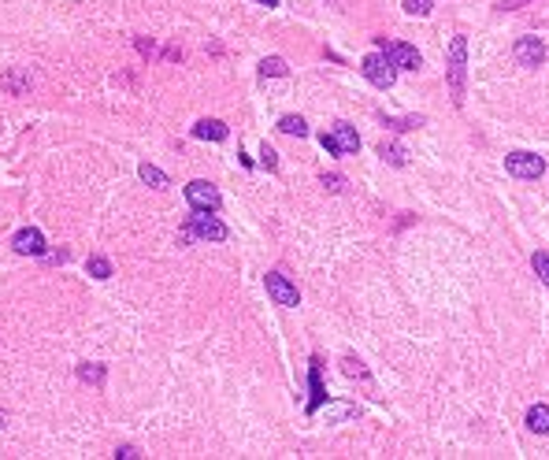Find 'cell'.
Returning a JSON list of instances; mask_svg holds the SVG:
<instances>
[{
  "instance_id": "obj_1",
  "label": "cell",
  "mask_w": 549,
  "mask_h": 460,
  "mask_svg": "<svg viewBox=\"0 0 549 460\" xmlns=\"http://www.w3.org/2000/svg\"><path fill=\"white\" fill-rule=\"evenodd\" d=\"M227 223L216 219V212H193L186 219V226L179 230V241L189 245V241H227Z\"/></svg>"
},
{
  "instance_id": "obj_2",
  "label": "cell",
  "mask_w": 549,
  "mask_h": 460,
  "mask_svg": "<svg viewBox=\"0 0 549 460\" xmlns=\"http://www.w3.org/2000/svg\"><path fill=\"white\" fill-rule=\"evenodd\" d=\"M445 78H449V97H453V104L460 108L464 104V82H467V38L464 34H457L453 45H449Z\"/></svg>"
},
{
  "instance_id": "obj_3",
  "label": "cell",
  "mask_w": 549,
  "mask_h": 460,
  "mask_svg": "<svg viewBox=\"0 0 549 460\" xmlns=\"http://www.w3.org/2000/svg\"><path fill=\"white\" fill-rule=\"evenodd\" d=\"M375 45H379V53L394 63L397 71H419L423 67V56L416 53V45H409V41H386V38H375Z\"/></svg>"
},
{
  "instance_id": "obj_4",
  "label": "cell",
  "mask_w": 549,
  "mask_h": 460,
  "mask_svg": "<svg viewBox=\"0 0 549 460\" xmlns=\"http://www.w3.org/2000/svg\"><path fill=\"white\" fill-rule=\"evenodd\" d=\"M319 145H323L331 156H349V153L360 149V134H357L349 123H334L331 134H319Z\"/></svg>"
},
{
  "instance_id": "obj_5",
  "label": "cell",
  "mask_w": 549,
  "mask_h": 460,
  "mask_svg": "<svg viewBox=\"0 0 549 460\" xmlns=\"http://www.w3.org/2000/svg\"><path fill=\"white\" fill-rule=\"evenodd\" d=\"M360 75L371 82L375 89H390L394 82H397V67L390 60H386L382 53H371V56H364L360 60Z\"/></svg>"
},
{
  "instance_id": "obj_6",
  "label": "cell",
  "mask_w": 549,
  "mask_h": 460,
  "mask_svg": "<svg viewBox=\"0 0 549 460\" xmlns=\"http://www.w3.org/2000/svg\"><path fill=\"white\" fill-rule=\"evenodd\" d=\"M505 171L512 175V178H523V182H535V178H542L545 175V160L538 156V153H509L505 156Z\"/></svg>"
},
{
  "instance_id": "obj_7",
  "label": "cell",
  "mask_w": 549,
  "mask_h": 460,
  "mask_svg": "<svg viewBox=\"0 0 549 460\" xmlns=\"http://www.w3.org/2000/svg\"><path fill=\"white\" fill-rule=\"evenodd\" d=\"M264 286H267V297L274 305H282V308H297L301 305V293H297L294 283H289L286 271H267L264 275Z\"/></svg>"
},
{
  "instance_id": "obj_8",
  "label": "cell",
  "mask_w": 549,
  "mask_h": 460,
  "mask_svg": "<svg viewBox=\"0 0 549 460\" xmlns=\"http://www.w3.org/2000/svg\"><path fill=\"white\" fill-rule=\"evenodd\" d=\"M186 201L193 212H219L223 208V197L212 182H204V178H193V182L186 186Z\"/></svg>"
},
{
  "instance_id": "obj_9",
  "label": "cell",
  "mask_w": 549,
  "mask_h": 460,
  "mask_svg": "<svg viewBox=\"0 0 549 460\" xmlns=\"http://www.w3.org/2000/svg\"><path fill=\"white\" fill-rule=\"evenodd\" d=\"M512 56L520 67H542L545 63V41L542 38H520L512 45Z\"/></svg>"
},
{
  "instance_id": "obj_10",
  "label": "cell",
  "mask_w": 549,
  "mask_h": 460,
  "mask_svg": "<svg viewBox=\"0 0 549 460\" xmlns=\"http://www.w3.org/2000/svg\"><path fill=\"white\" fill-rule=\"evenodd\" d=\"M11 249L19 256H45V234L38 226H23L19 234L11 238Z\"/></svg>"
},
{
  "instance_id": "obj_11",
  "label": "cell",
  "mask_w": 549,
  "mask_h": 460,
  "mask_svg": "<svg viewBox=\"0 0 549 460\" xmlns=\"http://www.w3.org/2000/svg\"><path fill=\"white\" fill-rule=\"evenodd\" d=\"M193 138H201V141H227L231 126L223 119H201L197 126H193Z\"/></svg>"
},
{
  "instance_id": "obj_12",
  "label": "cell",
  "mask_w": 549,
  "mask_h": 460,
  "mask_svg": "<svg viewBox=\"0 0 549 460\" xmlns=\"http://www.w3.org/2000/svg\"><path fill=\"white\" fill-rule=\"evenodd\" d=\"M309 386H312V401H309V408H304V412L316 416L319 408H323V401H327V390H323V379H319V360H316V356H312V364H309Z\"/></svg>"
},
{
  "instance_id": "obj_13",
  "label": "cell",
  "mask_w": 549,
  "mask_h": 460,
  "mask_svg": "<svg viewBox=\"0 0 549 460\" xmlns=\"http://www.w3.org/2000/svg\"><path fill=\"white\" fill-rule=\"evenodd\" d=\"M138 175H141V182H145V186H152V190H167V186H171V178L160 171V168H152V163H141Z\"/></svg>"
},
{
  "instance_id": "obj_14",
  "label": "cell",
  "mask_w": 549,
  "mask_h": 460,
  "mask_svg": "<svg viewBox=\"0 0 549 460\" xmlns=\"http://www.w3.org/2000/svg\"><path fill=\"white\" fill-rule=\"evenodd\" d=\"M527 427L535 434H549V405H535V408H531V412H527Z\"/></svg>"
},
{
  "instance_id": "obj_15",
  "label": "cell",
  "mask_w": 549,
  "mask_h": 460,
  "mask_svg": "<svg viewBox=\"0 0 549 460\" xmlns=\"http://www.w3.org/2000/svg\"><path fill=\"white\" fill-rule=\"evenodd\" d=\"M379 156H382L386 163H394V168H405V163H409V153L401 149L397 141H382V145H379Z\"/></svg>"
},
{
  "instance_id": "obj_16",
  "label": "cell",
  "mask_w": 549,
  "mask_h": 460,
  "mask_svg": "<svg viewBox=\"0 0 549 460\" xmlns=\"http://www.w3.org/2000/svg\"><path fill=\"white\" fill-rule=\"evenodd\" d=\"M279 130H282V134H289V138H309V123H304L301 115H282Z\"/></svg>"
},
{
  "instance_id": "obj_17",
  "label": "cell",
  "mask_w": 549,
  "mask_h": 460,
  "mask_svg": "<svg viewBox=\"0 0 549 460\" xmlns=\"http://www.w3.org/2000/svg\"><path fill=\"white\" fill-rule=\"evenodd\" d=\"M289 67H286V60L282 56H267L260 60V78H286Z\"/></svg>"
},
{
  "instance_id": "obj_18",
  "label": "cell",
  "mask_w": 549,
  "mask_h": 460,
  "mask_svg": "<svg viewBox=\"0 0 549 460\" xmlns=\"http://www.w3.org/2000/svg\"><path fill=\"white\" fill-rule=\"evenodd\" d=\"M86 271L96 278V283H108V278H111V260L108 256H89L86 260Z\"/></svg>"
},
{
  "instance_id": "obj_19",
  "label": "cell",
  "mask_w": 549,
  "mask_h": 460,
  "mask_svg": "<svg viewBox=\"0 0 549 460\" xmlns=\"http://www.w3.org/2000/svg\"><path fill=\"white\" fill-rule=\"evenodd\" d=\"M104 375H108L104 364H78V379L89 386H104Z\"/></svg>"
},
{
  "instance_id": "obj_20",
  "label": "cell",
  "mask_w": 549,
  "mask_h": 460,
  "mask_svg": "<svg viewBox=\"0 0 549 460\" xmlns=\"http://www.w3.org/2000/svg\"><path fill=\"white\" fill-rule=\"evenodd\" d=\"M4 89H11L15 97L30 93V75H23V71H8V75H4Z\"/></svg>"
},
{
  "instance_id": "obj_21",
  "label": "cell",
  "mask_w": 549,
  "mask_h": 460,
  "mask_svg": "<svg viewBox=\"0 0 549 460\" xmlns=\"http://www.w3.org/2000/svg\"><path fill=\"white\" fill-rule=\"evenodd\" d=\"M342 371L349 375V379H364V383L371 379V371L364 368V360H360V356H342Z\"/></svg>"
},
{
  "instance_id": "obj_22",
  "label": "cell",
  "mask_w": 549,
  "mask_h": 460,
  "mask_svg": "<svg viewBox=\"0 0 549 460\" xmlns=\"http://www.w3.org/2000/svg\"><path fill=\"white\" fill-rule=\"evenodd\" d=\"M531 268H535V275L549 286V249H538L535 256H531Z\"/></svg>"
},
{
  "instance_id": "obj_23",
  "label": "cell",
  "mask_w": 549,
  "mask_h": 460,
  "mask_svg": "<svg viewBox=\"0 0 549 460\" xmlns=\"http://www.w3.org/2000/svg\"><path fill=\"white\" fill-rule=\"evenodd\" d=\"M382 123L390 130H412V126H423V115H409V119H386L382 115Z\"/></svg>"
},
{
  "instance_id": "obj_24",
  "label": "cell",
  "mask_w": 549,
  "mask_h": 460,
  "mask_svg": "<svg viewBox=\"0 0 549 460\" xmlns=\"http://www.w3.org/2000/svg\"><path fill=\"white\" fill-rule=\"evenodd\" d=\"M260 168H267V171H279V153H274L267 141L260 145Z\"/></svg>"
},
{
  "instance_id": "obj_25",
  "label": "cell",
  "mask_w": 549,
  "mask_h": 460,
  "mask_svg": "<svg viewBox=\"0 0 549 460\" xmlns=\"http://www.w3.org/2000/svg\"><path fill=\"white\" fill-rule=\"evenodd\" d=\"M345 416H357V408H353V405H331L327 408V423H338V420H345Z\"/></svg>"
},
{
  "instance_id": "obj_26",
  "label": "cell",
  "mask_w": 549,
  "mask_h": 460,
  "mask_svg": "<svg viewBox=\"0 0 549 460\" xmlns=\"http://www.w3.org/2000/svg\"><path fill=\"white\" fill-rule=\"evenodd\" d=\"M431 8H434V0H405V11L409 15H419V19L431 15Z\"/></svg>"
},
{
  "instance_id": "obj_27",
  "label": "cell",
  "mask_w": 549,
  "mask_h": 460,
  "mask_svg": "<svg viewBox=\"0 0 549 460\" xmlns=\"http://www.w3.org/2000/svg\"><path fill=\"white\" fill-rule=\"evenodd\" d=\"M319 186L327 190V193H342V190H345V178H342V175H323Z\"/></svg>"
},
{
  "instance_id": "obj_28",
  "label": "cell",
  "mask_w": 549,
  "mask_h": 460,
  "mask_svg": "<svg viewBox=\"0 0 549 460\" xmlns=\"http://www.w3.org/2000/svg\"><path fill=\"white\" fill-rule=\"evenodd\" d=\"M134 45H138V53H141V56H152V53H156V45H152L149 38H138Z\"/></svg>"
},
{
  "instance_id": "obj_29",
  "label": "cell",
  "mask_w": 549,
  "mask_h": 460,
  "mask_svg": "<svg viewBox=\"0 0 549 460\" xmlns=\"http://www.w3.org/2000/svg\"><path fill=\"white\" fill-rule=\"evenodd\" d=\"M134 456H138L134 446H119V449H116V460H134Z\"/></svg>"
},
{
  "instance_id": "obj_30",
  "label": "cell",
  "mask_w": 549,
  "mask_h": 460,
  "mask_svg": "<svg viewBox=\"0 0 549 460\" xmlns=\"http://www.w3.org/2000/svg\"><path fill=\"white\" fill-rule=\"evenodd\" d=\"M520 4H527V0H497V8H501V11H512V8H520Z\"/></svg>"
},
{
  "instance_id": "obj_31",
  "label": "cell",
  "mask_w": 549,
  "mask_h": 460,
  "mask_svg": "<svg viewBox=\"0 0 549 460\" xmlns=\"http://www.w3.org/2000/svg\"><path fill=\"white\" fill-rule=\"evenodd\" d=\"M45 260H48V264H63V260H67V249H60V253H48Z\"/></svg>"
},
{
  "instance_id": "obj_32",
  "label": "cell",
  "mask_w": 549,
  "mask_h": 460,
  "mask_svg": "<svg viewBox=\"0 0 549 460\" xmlns=\"http://www.w3.org/2000/svg\"><path fill=\"white\" fill-rule=\"evenodd\" d=\"M256 4H264V8H279L282 0H256Z\"/></svg>"
},
{
  "instance_id": "obj_33",
  "label": "cell",
  "mask_w": 549,
  "mask_h": 460,
  "mask_svg": "<svg viewBox=\"0 0 549 460\" xmlns=\"http://www.w3.org/2000/svg\"><path fill=\"white\" fill-rule=\"evenodd\" d=\"M8 423V412H4V408H0V427H4Z\"/></svg>"
}]
</instances>
